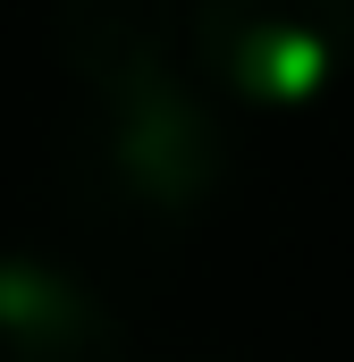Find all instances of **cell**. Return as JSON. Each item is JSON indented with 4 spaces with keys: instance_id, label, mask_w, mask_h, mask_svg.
I'll use <instances>...</instances> for the list:
<instances>
[{
    "instance_id": "cell-1",
    "label": "cell",
    "mask_w": 354,
    "mask_h": 362,
    "mask_svg": "<svg viewBox=\"0 0 354 362\" xmlns=\"http://www.w3.org/2000/svg\"><path fill=\"white\" fill-rule=\"evenodd\" d=\"M51 42L76 85L93 177L144 219H194L228 185V127L177 0H59Z\"/></svg>"
},
{
    "instance_id": "cell-2",
    "label": "cell",
    "mask_w": 354,
    "mask_h": 362,
    "mask_svg": "<svg viewBox=\"0 0 354 362\" xmlns=\"http://www.w3.org/2000/svg\"><path fill=\"white\" fill-rule=\"evenodd\" d=\"M194 59L236 110H312L354 59V0H194Z\"/></svg>"
},
{
    "instance_id": "cell-3",
    "label": "cell",
    "mask_w": 354,
    "mask_h": 362,
    "mask_svg": "<svg viewBox=\"0 0 354 362\" xmlns=\"http://www.w3.org/2000/svg\"><path fill=\"white\" fill-rule=\"evenodd\" d=\"M0 362H127L118 312L42 253H0Z\"/></svg>"
}]
</instances>
